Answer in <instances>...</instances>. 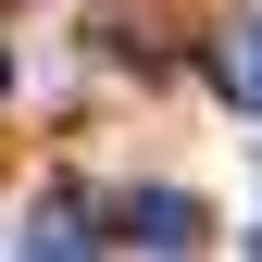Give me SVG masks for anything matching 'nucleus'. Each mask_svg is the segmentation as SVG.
<instances>
[{
    "instance_id": "f257e3e1",
    "label": "nucleus",
    "mask_w": 262,
    "mask_h": 262,
    "mask_svg": "<svg viewBox=\"0 0 262 262\" xmlns=\"http://www.w3.org/2000/svg\"><path fill=\"white\" fill-rule=\"evenodd\" d=\"M113 237H125V250H200V237H212V212L187 200V187H138V200L113 212Z\"/></svg>"
},
{
    "instance_id": "7ed1b4c3",
    "label": "nucleus",
    "mask_w": 262,
    "mask_h": 262,
    "mask_svg": "<svg viewBox=\"0 0 262 262\" xmlns=\"http://www.w3.org/2000/svg\"><path fill=\"white\" fill-rule=\"evenodd\" d=\"M0 88H13V62H0Z\"/></svg>"
},
{
    "instance_id": "f03ea898",
    "label": "nucleus",
    "mask_w": 262,
    "mask_h": 262,
    "mask_svg": "<svg viewBox=\"0 0 262 262\" xmlns=\"http://www.w3.org/2000/svg\"><path fill=\"white\" fill-rule=\"evenodd\" d=\"M225 88H237V113H262V25L225 38Z\"/></svg>"
}]
</instances>
